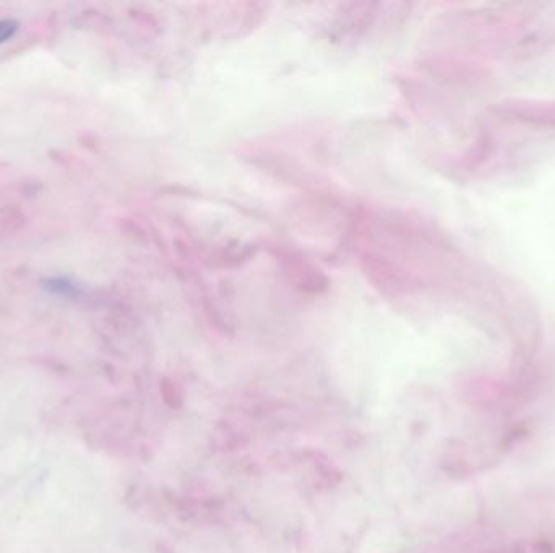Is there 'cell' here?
<instances>
[{
    "mask_svg": "<svg viewBox=\"0 0 555 553\" xmlns=\"http://www.w3.org/2000/svg\"><path fill=\"white\" fill-rule=\"evenodd\" d=\"M18 31V22L15 20H0V44L7 43L9 39H12L13 36L17 35Z\"/></svg>",
    "mask_w": 555,
    "mask_h": 553,
    "instance_id": "cell-1",
    "label": "cell"
},
{
    "mask_svg": "<svg viewBox=\"0 0 555 553\" xmlns=\"http://www.w3.org/2000/svg\"><path fill=\"white\" fill-rule=\"evenodd\" d=\"M49 291L56 292V294H61V296H70V291H72V286H70L69 279L57 278L51 279L49 281Z\"/></svg>",
    "mask_w": 555,
    "mask_h": 553,
    "instance_id": "cell-2",
    "label": "cell"
}]
</instances>
